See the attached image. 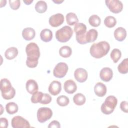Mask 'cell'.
<instances>
[{
    "label": "cell",
    "instance_id": "obj_23",
    "mask_svg": "<svg viewBox=\"0 0 128 128\" xmlns=\"http://www.w3.org/2000/svg\"><path fill=\"white\" fill-rule=\"evenodd\" d=\"M66 20L68 25L73 26L78 22V19L76 14L74 12H69L66 15Z\"/></svg>",
    "mask_w": 128,
    "mask_h": 128
},
{
    "label": "cell",
    "instance_id": "obj_9",
    "mask_svg": "<svg viewBox=\"0 0 128 128\" xmlns=\"http://www.w3.org/2000/svg\"><path fill=\"white\" fill-rule=\"evenodd\" d=\"M105 2L110 10L113 13L118 14L122 10L123 4L120 0H106Z\"/></svg>",
    "mask_w": 128,
    "mask_h": 128
},
{
    "label": "cell",
    "instance_id": "obj_2",
    "mask_svg": "<svg viewBox=\"0 0 128 128\" xmlns=\"http://www.w3.org/2000/svg\"><path fill=\"white\" fill-rule=\"evenodd\" d=\"M110 50V46L106 41H101L93 44L90 49L91 56L96 58H100L105 56Z\"/></svg>",
    "mask_w": 128,
    "mask_h": 128
},
{
    "label": "cell",
    "instance_id": "obj_24",
    "mask_svg": "<svg viewBox=\"0 0 128 128\" xmlns=\"http://www.w3.org/2000/svg\"><path fill=\"white\" fill-rule=\"evenodd\" d=\"M6 112L10 114H13L18 112V106L14 102H10L6 106Z\"/></svg>",
    "mask_w": 128,
    "mask_h": 128
},
{
    "label": "cell",
    "instance_id": "obj_7",
    "mask_svg": "<svg viewBox=\"0 0 128 128\" xmlns=\"http://www.w3.org/2000/svg\"><path fill=\"white\" fill-rule=\"evenodd\" d=\"M37 118L40 123H44L50 119L52 116V110L47 107H42L37 111Z\"/></svg>",
    "mask_w": 128,
    "mask_h": 128
},
{
    "label": "cell",
    "instance_id": "obj_38",
    "mask_svg": "<svg viewBox=\"0 0 128 128\" xmlns=\"http://www.w3.org/2000/svg\"><path fill=\"white\" fill-rule=\"evenodd\" d=\"M60 127V122L57 120H53L50 122L48 126V128H59Z\"/></svg>",
    "mask_w": 128,
    "mask_h": 128
},
{
    "label": "cell",
    "instance_id": "obj_3",
    "mask_svg": "<svg viewBox=\"0 0 128 128\" xmlns=\"http://www.w3.org/2000/svg\"><path fill=\"white\" fill-rule=\"evenodd\" d=\"M0 84L2 97L7 100L12 98L15 96L16 90L12 86L10 80L7 78H2Z\"/></svg>",
    "mask_w": 128,
    "mask_h": 128
},
{
    "label": "cell",
    "instance_id": "obj_31",
    "mask_svg": "<svg viewBox=\"0 0 128 128\" xmlns=\"http://www.w3.org/2000/svg\"><path fill=\"white\" fill-rule=\"evenodd\" d=\"M116 18L112 16H108L104 18V24L106 27L108 28H113L116 26Z\"/></svg>",
    "mask_w": 128,
    "mask_h": 128
},
{
    "label": "cell",
    "instance_id": "obj_32",
    "mask_svg": "<svg viewBox=\"0 0 128 128\" xmlns=\"http://www.w3.org/2000/svg\"><path fill=\"white\" fill-rule=\"evenodd\" d=\"M56 102L58 105L61 106H65L68 105L70 102V100L68 97L64 95H61L56 98Z\"/></svg>",
    "mask_w": 128,
    "mask_h": 128
},
{
    "label": "cell",
    "instance_id": "obj_37",
    "mask_svg": "<svg viewBox=\"0 0 128 128\" xmlns=\"http://www.w3.org/2000/svg\"><path fill=\"white\" fill-rule=\"evenodd\" d=\"M0 128H6L8 126V120L5 118H0Z\"/></svg>",
    "mask_w": 128,
    "mask_h": 128
},
{
    "label": "cell",
    "instance_id": "obj_21",
    "mask_svg": "<svg viewBox=\"0 0 128 128\" xmlns=\"http://www.w3.org/2000/svg\"><path fill=\"white\" fill-rule=\"evenodd\" d=\"M40 38L44 42H49L52 38V32L50 29L44 28L40 33Z\"/></svg>",
    "mask_w": 128,
    "mask_h": 128
},
{
    "label": "cell",
    "instance_id": "obj_26",
    "mask_svg": "<svg viewBox=\"0 0 128 128\" xmlns=\"http://www.w3.org/2000/svg\"><path fill=\"white\" fill-rule=\"evenodd\" d=\"M86 100L85 96L82 93H78L76 94L73 98L74 103L77 106L83 105Z\"/></svg>",
    "mask_w": 128,
    "mask_h": 128
},
{
    "label": "cell",
    "instance_id": "obj_20",
    "mask_svg": "<svg viewBox=\"0 0 128 128\" xmlns=\"http://www.w3.org/2000/svg\"><path fill=\"white\" fill-rule=\"evenodd\" d=\"M98 33L96 30L95 29H90L88 31L86 32L85 36V39L86 42H94L97 38H98Z\"/></svg>",
    "mask_w": 128,
    "mask_h": 128
},
{
    "label": "cell",
    "instance_id": "obj_40",
    "mask_svg": "<svg viewBox=\"0 0 128 128\" xmlns=\"http://www.w3.org/2000/svg\"><path fill=\"white\" fill-rule=\"evenodd\" d=\"M52 2H55V3L57 4H60L62 3V2H64V0H52Z\"/></svg>",
    "mask_w": 128,
    "mask_h": 128
},
{
    "label": "cell",
    "instance_id": "obj_39",
    "mask_svg": "<svg viewBox=\"0 0 128 128\" xmlns=\"http://www.w3.org/2000/svg\"><path fill=\"white\" fill-rule=\"evenodd\" d=\"M24 2L26 4L28 5V4H30L32 2H33V0H23Z\"/></svg>",
    "mask_w": 128,
    "mask_h": 128
},
{
    "label": "cell",
    "instance_id": "obj_30",
    "mask_svg": "<svg viewBox=\"0 0 128 128\" xmlns=\"http://www.w3.org/2000/svg\"><path fill=\"white\" fill-rule=\"evenodd\" d=\"M110 56L114 62L116 63L121 58L122 52L119 49L114 48L111 52Z\"/></svg>",
    "mask_w": 128,
    "mask_h": 128
},
{
    "label": "cell",
    "instance_id": "obj_11",
    "mask_svg": "<svg viewBox=\"0 0 128 128\" xmlns=\"http://www.w3.org/2000/svg\"><path fill=\"white\" fill-rule=\"evenodd\" d=\"M49 24L52 27H58L64 22V16L62 14L58 13L52 15L49 18Z\"/></svg>",
    "mask_w": 128,
    "mask_h": 128
},
{
    "label": "cell",
    "instance_id": "obj_10",
    "mask_svg": "<svg viewBox=\"0 0 128 128\" xmlns=\"http://www.w3.org/2000/svg\"><path fill=\"white\" fill-rule=\"evenodd\" d=\"M12 126L13 128H30L29 122L24 118L20 116H14L11 122Z\"/></svg>",
    "mask_w": 128,
    "mask_h": 128
},
{
    "label": "cell",
    "instance_id": "obj_22",
    "mask_svg": "<svg viewBox=\"0 0 128 128\" xmlns=\"http://www.w3.org/2000/svg\"><path fill=\"white\" fill-rule=\"evenodd\" d=\"M18 50L16 47H10L8 48L4 52L5 57L9 60L14 58L18 54Z\"/></svg>",
    "mask_w": 128,
    "mask_h": 128
},
{
    "label": "cell",
    "instance_id": "obj_6",
    "mask_svg": "<svg viewBox=\"0 0 128 128\" xmlns=\"http://www.w3.org/2000/svg\"><path fill=\"white\" fill-rule=\"evenodd\" d=\"M74 31L76 34V40L80 44H86L85 39L86 34V26L82 22L77 23L74 26Z\"/></svg>",
    "mask_w": 128,
    "mask_h": 128
},
{
    "label": "cell",
    "instance_id": "obj_14",
    "mask_svg": "<svg viewBox=\"0 0 128 128\" xmlns=\"http://www.w3.org/2000/svg\"><path fill=\"white\" fill-rule=\"evenodd\" d=\"M48 90L49 92L51 94L56 96L61 92L62 84L58 81L54 80L50 84Z\"/></svg>",
    "mask_w": 128,
    "mask_h": 128
},
{
    "label": "cell",
    "instance_id": "obj_1",
    "mask_svg": "<svg viewBox=\"0 0 128 128\" xmlns=\"http://www.w3.org/2000/svg\"><path fill=\"white\" fill-rule=\"evenodd\" d=\"M26 52L27 54L26 66L30 68L36 67L40 54L38 46L34 42H30L26 46Z\"/></svg>",
    "mask_w": 128,
    "mask_h": 128
},
{
    "label": "cell",
    "instance_id": "obj_35",
    "mask_svg": "<svg viewBox=\"0 0 128 128\" xmlns=\"http://www.w3.org/2000/svg\"><path fill=\"white\" fill-rule=\"evenodd\" d=\"M52 101V97L51 96L48 94H44L40 102V104H46L50 103Z\"/></svg>",
    "mask_w": 128,
    "mask_h": 128
},
{
    "label": "cell",
    "instance_id": "obj_27",
    "mask_svg": "<svg viewBox=\"0 0 128 128\" xmlns=\"http://www.w3.org/2000/svg\"><path fill=\"white\" fill-rule=\"evenodd\" d=\"M47 4L44 0H39L35 4V10L38 13H44L47 10Z\"/></svg>",
    "mask_w": 128,
    "mask_h": 128
},
{
    "label": "cell",
    "instance_id": "obj_19",
    "mask_svg": "<svg viewBox=\"0 0 128 128\" xmlns=\"http://www.w3.org/2000/svg\"><path fill=\"white\" fill-rule=\"evenodd\" d=\"M36 36L34 30L28 27L24 28L22 32V36L26 40H32Z\"/></svg>",
    "mask_w": 128,
    "mask_h": 128
},
{
    "label": "cell",
    "instance_id": "obj_13",
    "mask_svg": "<svg viewBox=\"0 0 128 128\" xmlns=\"http://www.w3.org/2000/svg\"><path fill=\"white\" fill-rule=\"evenodd\" d=\"M113 72L112 70L108 67L102 68L100 72V77L101 80L104 82H108L111 80L112 78Z\"/></svg>",
    "mask_w": 128,
    "mask_h": 128
},
{
    "label": "cell",
    "instance_id": "obj_34",
    "mask_svg": "<svg viewBox=\"0 0 128 128\" xmlns=\"http://www.w3.org/2000/svg\"><path fill=\"white\" fill-rule=\"evenodd\" d=\"M9 4L12 9L14 10H16L18 9L20 6V0H10Z\"/></svg>",
    "mask_w": 128,
    "mask_h": 128
},
{
    "label": "cell",
    "instance_id": "obj_36",
    "mask_svg": "<svg viewBox=\"0 0 128 128\" xmlns=\"http://www.w3.org/2000/svg\"><path fill=\"white\" fill-rule=\"evenodd\" d=\"M120 108L126 113L128 112V102L126 100L122 101L120 104Z\"/></svg>",
    "mask_w": 128,
    "mask_h": 128
},
{
    "label": "cell",
    "instance_id": "obj_15",
    "mask_svg": "<svg viewBox=\"0 0 128 128\" xmlns=\"http://www.w3.org/2000/svg\"><path fill=\"white\" fill-rule=\"evenodd\" d=\"M65 92L69 94H74L77 90V86L76 82L72 80H66L64 84Z\"/></svg>",
    "mask_w": 128,
    "mask_h": 128
},
{
    "label": "cell",
    "instance_id": "obj_33",
    "mask_svg": "<svg viewBox=\"0 0 128 128\" xmlns=\"http://www.w3.org/2000/svg\"><path fill=\"white\" fill-rule=\"evenodd\" d=\"M43 93L42 92H36L32 94L30 100L31 102L34 104L40 103V102L42 97L43 96Z\"/></svg>",
    "mask_w": 128,
    "mask_h": 128
},
{
    "label": "cell",
    "instance_id": "obj_18",
    "mask_svg": "<svg viewBox=\"0 0 128 128\" xmlns=\"http://www.w3.org/2000/svg\"><path fill=\"white\" fill-rule=\"evenodd\" d=\"M114 34L116 40L119 42H122L126 36V32L124 28L118 27L114 30Z\"/></svg>",
    "mask_w": 128,
    "mask_h": 128
},
{
    "label": "cell",
    "instance_id": "obj_8",
    "mask_svg": "<svg viewBox=\"0 0 128 128\" xmlns=\"http://www.w3.org/2000/svg\"><path fill=\"white\" fill-rule=\"evenodd\" d=\"M68 66L66 62H58L53 70L54 76L58 78H64L68 71Z\"/></svg>",
    "mask_w": 128,
    "mask_h": 128
},
{
    "label": "cell",
    "instance_id": "obj_5",
    "mask_svg": "<svg viewBox=\"0 0 128 128\" xmlns=\"http://www.w3.org/2000/svg\"><path fill=\"white\" fill-rule=\"evenodd\" d=\"M72 34V28L68 26H65L56 32V38L58 42H66L70 40Z\"/></svg>",
    "mask_w": 128,
    "mask_h": 128
},
{
    "label": "cell",
    "instance_id": "obj_29",
    "mask_svg": "<svg viewBox=\"0 0 128 128\" xmlns=\"http://www.w3.org/2000/svg\"><path fill=\"white\" fill-rule=\"evenodd\" d=\"M100 18L96 14H92L88 18L90 24L94 27L98 26L100 24Z\"/></svg>",
    "mask_w": 128,
    "mask_h": 128
},
{
    "label": "cell",
    "instance_id": "obj_16",
    "mask_svg": "<svg viewBox=\"0 0 128 128\" xmlns=\"http://www.w3.org/2000/svg\"><path fill=\"white\" fill-rule=\"evenodd\" d=\"M106 86L104 84L101 82H97L94 87V91L95 94L99 96L102 97L106 93Z\"/></svg>",
    "mask_w": 128,
    "mask_h": 128
},
{
    "label": "cell",
    "instance_id": "obj_4",
    "mask_svg": "<svg viewBox=\"0 0 128 128\" xmlns=\"http://www.w3.org/2000/svg\"><path fill=\"white\" fill-rule=\"evenodd\" d=\"M118 103V100L114 96H109L101 106L102 112L105 114H110L114 110Z\"/></svg>",
    "mask_w": 128,
    "mask_h": 128
},
{
    "label": "cell",
    "instance_id": "obj_25",
    "mask_svg": "<svg viewBox=\"0 0 128 128\" xmlns=\"http://www.w3.org/2000/svg\"><path fill=\"white\" fill-rule=\"evenodd\" d=\"M72 53V50L71 48L68 46H62L59 50V54L62 58H68L71 56Z\"/></svg>",
    "mask_w": 128,
    "mask_h": 128
},
{
    "label": "cell",
    "instance_id": "obj_12",
    "mask_svg": "<svg viewBox=\"0 0 128 128\" xmlns=\"http://www.w3.org/2000/svg\"><path fill=\"white\" fill-rule=\"evenodd\" d=\"M75 79L80 82H84L88 78L87 71L83 68H78L74 72Z\"/></svg>",
    "mask_w": 128,
    "mask_h": 128
},
{
    "label": "cell",
    "instance_id": "obj_28",
    "mask_svg": "<svg viewBox=\"0 0 128 128\" xmlns=\"http://www.w3.org/2000/svg\"><path fill=\"white\" fill-rule=\"evenodd\" d=\"M118 72L122 74H126L128 72V59L126 58L118 64Z\"/></svg>",
    "mask_w": 128,
    "mask_h": 128
},
{
    "label": "cell",
    "instance_id": "obj_17",
    "mask_svg": "<svg viewBox=\"0 0 128 128\" xmlns=\"http://www.w3.org/2000/svg\"><path fill=\"white\" fill-rule=\"evenodd\" d=\"M26 88L27 92L32 94L37 92L38 89L37 82L32 79H30L26 82Z\"/></svg>",
    "mask_w": 128,
    "mask_h": 128
}]
</instances>
